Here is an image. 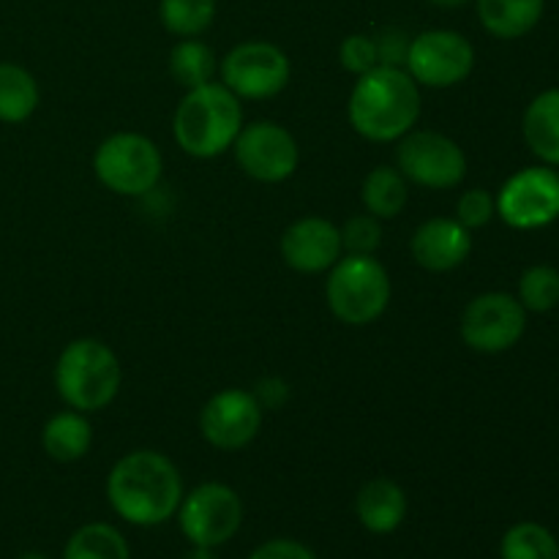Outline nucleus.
I'll list each match as a JSON object with an SVG mask.
<instances>
[{"label": "nucleus", "mask_w": 559, "mask_h": 559, "mask_svg": "<svg viewBox=\"0 0 559 559\" xmlns=\"http://www.w3.org/2000/svg\"><path fill=\"white\" fill-rule=\"evenodd\" d=\"M107 500L123 522L134 527H158L178 513L183 478L164 453L131 451L109 469Z\"/></svg>", "instance_id": "nucleus-1"}, {"label": "nucleus", "mask_w": 559, "mask_h": 559, "mask_svg": "<svg viewBox=\"0 0 559 559\" xmlns=\"http://www.w3.org/2000/svg\"><path fill=\"white\" fill-rule=\"evenodd\" d=\"M353 129L369 142H399L420 118V85L407 69L377 66L358 76L349 93Z\"/></svg>", "instance_id": "nucleus-2"}, {"label": "nucleus", "mask_w": 559, "mask_h": 559, "mask_svg": "<svg viewBox=\"0 0 559 559\" xmlns=\"http://www.w3.org/2000/svg\"><path fill=\"white\" fill-rule=\"evenodd\" d=\"M240 129H243L240 98L222 82L191 87L175 109V142L180 151L194 158H216L227 153Z\"/></svg>", "instance_id": "nucleus-3"}, {"label": "nucleus", "mask_w": 559, "mask_h": 559, "mask_svg": "<svg viewBox=\"0 0 559 559\" xmlns=\"http://www.w3.org/2000/svg\"><path fill=\"white\" fill-rule=\"evenodd\" d=\"M123 366L98 338H74L55 364V391L76 413H98L118 399Z\"/></svg>", "instance_id": "nucleus-4"}, {"label": "nucleus", "mask_w": 559, "mask_h": 559, "mask_svg": "<svg viewBox=\"0 0 559 559\" xmlns=\"http://www.w3.org/2000/svg\"><path fill=\"white\" fill-rule=\"evenodd\" d=\"M391 276L374 254L338 257L325 282L328 309L349 328H364L380 320L391 304Z\"/></svg>", "instance_id": "nucleus-5"}, {"label": "nucleus", "mask_w": 559, "mask_h": 559, "mask_svg": "<svg viewBox=\"0 0 559 559\" xmlns=\"http://www.w3.org/2000/svg\"><path fill=\"white\" fill-rule=\"evenodd\" d=\"M93 173L98 183L120 197H145L156 189L164 173L162 151L136 131L107 136L93 153Z\"/></svg>", "instance_id": "nucleus-6"}, {"label": "nucleus", "mask_w": 559, "mask_h": 559, "mask_svg": "<svg viewBox=\"0 0 559 559\" xmlns=\"http://www.w3.org/2000/svg\"><path fill=\"white\" fill-rule=\"evenodd\" d=\"M178 522L191 546L218 549L238 535L243 524V502L227 484H200L180 500Z\"/></svg>", "instance_id": "nucleus-7"}, {"label": "nucleus", "mask_w": 559, "mask_h": 559, "mask_svg": "<svg viewBox=\"0 0 559 559\" xmlns=\"http://www.w3.org/2000/svg\"><path fill=\"white\" fill-rule=\"evenodd\" d=\"M396 167L404 178L424 189H456L467 178V156L462 145L440 131H409L399 140Z\"/></svg>", "instance_id": "nucleus-8"}, {"label": "nucleus", "mask_w": 559, "mask_h": 559, "mask_svg": "<svg viewBox=\"0 0 559 559\" xmlns=\"http://www.w3.org/2000/svg\"><path fill=\"white\" fill-rule=\"evenodd\" d=\"M218 74H222V85H227L238 98L265 102L289 85L293 66L284 49L254 38V41H243L229 49L218 63Z\"/></svg>", "instance_id": "nucleus-9"}, {"label": "nucleus", "mask_w": 559, "mask_h": 559, "mask_svg": "<svg viewBox=\"0 0 559 559\" xmlns=\"http://www.w3.org/2000/svg\"><path fill=\"white\" fill-rule=\"evenodd\" d=\"M497 216L513 229H540L559 218V173L549 164L513 173L497 191Z\"/></svg>", "instance_id": "nucleus-10"}, {"label": "nucleus", "mask_w": 559, "mask_h": 559, "mask_svg": "<svg viewBox=\"0 0 559 559\" xmlns=\"http://www.w3.org/2000/svg\"><path fill=\"white\" fill-rule=\"evenodd\" d=\"M459 331L464 344L475 353H508L527 331V309L519 304L516 295L484 293L467 304Z\"/></svg>", "instance_id": "nucleus-11"}, {"label": "nucleus", "mask_w": 559, "mask_h": 559, "mask_svg": "<svg viewBox=\"0 0 559 559\" xmlns=\"http://www.w3.org/2000/svg\"><path fill=\"white\" fill-rule=\"evenodd\" d=\"M404 69L418 85L431 91L456 87L473 74L475 47L456 31H426L409 41Z\"/></svg>", "instance_id": "nucleus-12"}, {"label": "nucleus", "mask_w": 559, "mask_h": 559, "mask_svg": "<svg viewBox=\"0 0 559 559\" xmlns=\"http://www.w3.org/2000/svg\"><path fill=\"white\" fill-rule=\"evenodd\" d=\"M233 147L238 167L260 183H284L293 178L300 162V147L293 131L273 120H254L243 126Z\"/></svg>", "instance_id": "nucleus-13"}, {"label": "nucleus", "mask_w": 559, "mask_h": 559, "mask_svg": "<svg viewBox=\"0 0 559 559\" xmlns=\"http://www.w3.org/2000/svg\"><path fill=\"white\" fill-rule=\"evenodd\" d=\"M262 413L257 396L243 388H224L213 393L200 413V431L216 451H243L262 429Z\"/></svg>", "instance_id": "nucleus-14"}, {"label": "nucleus", "mask_w": 559, "mask_h": 559, "mask_svg": "<svg viewBox=\"0 0 559 559\" xmlns=\"http://www.w3.org/2000/svg\"><path fill=\"white\" fill-rule=\"evenodd\" d=\"M282 260L298 273L331 271L342 257V229L322 216H304L289 224L282 235Z\"/></svg>", "instance_id": "nucleus-15"}, {"label": "nucleus", "mask_w": 559, "mask_h": 559, "mask_svg": "<svg viewBox=\"0 0 559 559\" xmlns=\"http://www.w3.org/2000/svg\"><path fill=\"white\" fill-rule=\"evenodd\" d=\"M413 260L429 273H448L464 265L473 251V233L456 218H429L415 229L409 240Z\"/></svg>", "instance_id": "nucleus-16"}, {"label": "nucleus", "mask_w": 559, "mask_h": 559, "mask_svg": "<svg viewBox=\"0 0 559 559\" xmlns=\"http://www.w3.org/2000/svg\"><path fill=\"white\" fill-rule=\"evenodd\" d=\"M407 495L402 486L391 478H374L360 486L355 513H358L360 527L371 535H391L407 519Z\"/></svg>", "instance_id": "nucleus-17"}, {"label": "nucleus", "mask_w": 559, "mask_h": 559, "mask_svg": "<svg viewBox=\"0 0 559 559\" xmlns=\"http://www.w3.org/2000/svg\"><path fill=\"white\" fill-rule=\"evenodd\" d=\"M522 134L530 151L549 167H559V87L538 93L527 104Z\"/></svg>", "instance_id": "nucleus-18"}, {"label": "nucleus", "mask_w": 559, "mask_h": 559, "mask_svg": "<svg viewBox=\"0 0 559 559\" xmlns=\"http://www.w3.org/2000/svg\"><path fill=\"white\" fill-rule=\"evenodd\" d=\"M480 25L502 41L524 38L544 20L546 0H475Z\"/></svg>", "instance_id": "nucleus-19"}, {"label": "nucleus", "mask_w": 559, "mask_h": 559, "mask_svg": "<svg viewBox=\"0 0 559 559\" xmlns=\"http://www.w3.org/2000/svg\"><path fill=\"white\" fill-rule=\"evenodd\" d=\"M41 445L44 453H47L52 462H80V459H85L87 453H91L93 445L91 420L85 418V413H76V409H63V413L52 415V418L44 424Z\"/></svg>", "instance_id": "nucleus-20"}, {"label": "nucleus", "mask_w": 559, "mask_h": 559, "mask_svg": "<svg viewBox=\"0 0 559 559\" xmlns=\"http://www.w3.org/2000/svg\"><path fill=\"white\" fill-rule=\"evenodd\" d=\"M360 200H364L366 213L377 216L380 222L396 218L399 213H404V207L409 202V180L404 178L399 167L380 164V167H374L364 178Z\"/></svg>", "instance_id": "nucleus-21"}, {"label": "nucleus", "mask_w": 559, "mask_h": 559, "mask_svg": "<svg viewBox=\"0 0 559 559\" xmlns=\"http://www.w3.org/2000/svg\"><path fill=\"white\" fill-rule=\"evenodd\" d=\"M41 102L38 82L25 66L3 60L0 63V123H25L33 118Z\"/></svg>", "instance_id": "nucleus-22"}, {"label": "nucleus", "mask_w": 559, "mask_h": 559, "mask_svg": "<svg viewBox=\"0 0 559 559\" xmlns=\"http://www.w3.org/2000/svg\"><path fill=\"white\" fill-rule=\"evenodd\" d=\"M218 71V58L200 38H180L169 52V74L180 87L191 91L213 82Z\"/></svg>", "instance_id": "nucleus-23"}, {"label": "nucleus", "mask_w": 559, "mask_h": 559, "mask_svg": "<svg viewBox=\"0 0 559 559\" xmlns=\"http://www.w3.org/2000/svg\"><path fill=\"white\" fill-rule=\"evenodd\" d=\"M63 559H131L129 540L112 524L91 522L82 524L69 538Z\"/></svg>", "instance_id": "nucleus-24"}, {"label": "nucleus", "mask_w": 559, "mask_h": 559, "mask_svg": "<svg viewBox=\"0 0 559 559\" xmlns=\"http://www.w3.org/2000/svg\"><path fill=\"white\" fill-rule=\"evenodd\" d=\"M216 0H162L158 20L164 31L178 38H197L213 25Z\"/></svg>", "instance_id": "nucleus-25"}, {"label": "nucleus", "mask_w": 559, "mask_h": 559, "mask_svg": "<svg viewBox=\"0 0 559 559\" xmlns=\"http://www.w3.org/2000/svg\"><path fill=\"white\" fill-rule=\"evenodd\" d=\"M500 559H559V540L538 522H519L502 535Z\"/></svg>", "instance_id": "nucleus-26"}, {"label": "nucleus", "mask_w": 559, "mask_h": 559, "mask_svg": "<svg viewBox=\"0 0 559 559\" xmlns=\"http://www.w3.org/2000/svg\"><path fill=\"white\" fill-rule=\"evenodd\" d=\"M519 304L533 314H546V311L559 306V271L551 265H533L519 278Z\"/></svg>", "instance_id": "nucleus-27"}, {"label": "nucleus", "mask_w": 559, "mask_h": 559, "mask_svg": "<svg viewBox=\"0 0 559 559\" xmlns=\"http://www.w3.org/2000/svg\"><path fill=\"white\" fill-rule=\"evenodd\" d=\"M338 229H342V246L347 254H374L382 243V224L371 213H358Z\"/></svg>", "instance_id": "nucleus-28"}, {"label": "nucleus", "mask_w": 559, "mask_h": 559, "mask_svg": "<svg viewBox=\"0 0 559 559\" xmlns=\"http://www.w3.org/2000/svg\"><path fill=\"white\" fill-rule=\"evenodd\" d=\"M495 216H497V200L491 191L469 189L459 197L456 222L462 224V227H467L469 233H473V229L486 227Z\"/></svg>", "instance_id": "nucleus-29"}, {"label": "nucleus", "mask_w": 559, "mask_h": 559, "mask_svg": "<svg viewBox=\"0 0 559 559\" xmlns=\"http://www.w3.org/2000/svg\"><path fill=\"white\" fill-rule=\"evenodd\" d=\"M338 63L344 71L360 76L366 71L377 69V47L374 36H366V33H353L342 41L338 47Z\"/></svg>", "instance_id": "nucleus-30"}, {"label": "nucleus", "mask_w": 559, "mask_h": 559, "mask_svg": "<svg viewBox=\"0 0 559 559\" xmlns=\"http://www.w3.org/2000/svg\"><path fill=\"white\" fill-rule=\"evenodd\" d=\"M409 41H413V38H409L402 27H382L380 33H374L377 66L404 69V66H407Z\"/></svg>", "instance_id": "nucleus-31"}, {"label": "nucleus", "mask_w": 559, "mask_h": 559, "mask_svg": "<svg viewBox=\"0 0 559 559\" xmlns=\"http://www.w3.org/2000/svg\"><path fill=\"white\" fill-rule=\"evenodd\" d=\"M249 559H317V557L314 551H311L309 546L300 544V540L273 538V540H265L262 546H257Z\"/></svg>", "instance_id": "nucleus-32"}, {"label": "nucleus", "mask_w": 559, "mask_h": 559, "mask_svg": "<svg viewBox=\"0 0 559 559\" xmlns=\"http://www.w3.org/2000/svg\"><path fill=\"white\" fill-rule=\"evenodd\" d=\"M260 402L262 409H276L287 402L289 391H287V382L278 380V377H267V380L257 382V391H251Z\"/></svg>", "instance_id": "nucleus-33"}, {"label": "nucleus", "mask_w": 559, "mask_h": 559, "mask_svg": "<svg viewBox=\"0 0 559 559\" xmlns=\"http://www.w3.org/2000/svg\"><path fill=\"white\" fill-rule=\"evenodd\" d=\"M183 559H216L213 557V549H205V546H194Z\"/></svg>", "instance_id": "nucleus-34"}, {"label": "nucleus", "mask_w": 559, "mask_h": 559, "mask_svg": "<svg viewBox=\"0 0 559 559\" xmlns=\"http://www.w3.org/2000/svg\"><path fill=\"white\" fill-rule=\"evenodd\" d=\"M435 5H440V9H459V5L469 3V0H431Z\"/></svg>", "instance_id": "nucleus-35"}, {"label": "nucleus", "mask_w": 559, "mask_h": 559, "mask_svg": "<svg viewBox=\"0 0 559 559\" xmlns=\"http://www.w3.org/2000/svg\"><path fill=\"white\" fill-rule=\"evenodd\" d=\"M16 559H49V557L41 555V551H25V555H20Z\"/></svg>", "instance_id": "nucleus-36"}]
</instances>
